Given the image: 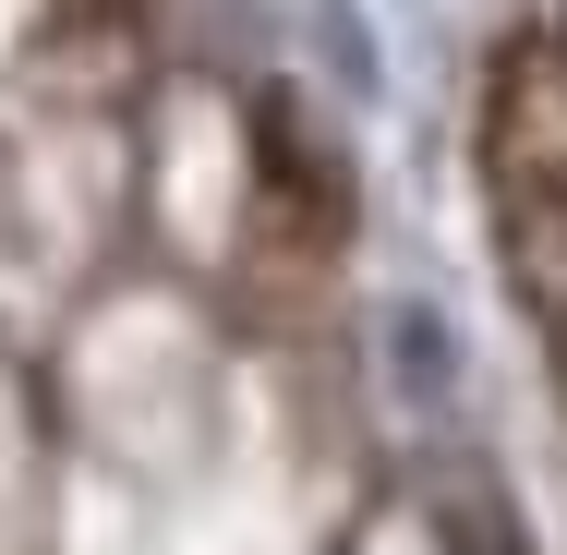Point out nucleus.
<instances>
[{"label": "nucleus", "instance_id": "nucleus-1", "mask_svg": "<svg viewBox=\"0 0 567 555\" xmlns=\"http://www.w3.org/2000/svg\"><path fill=\"white\" fill-rule=\"evenodd\" d=\"M483 229L507 266V302L532 315V350L567 399V24H519L483 61Z\"/></svg>", "mask_w": 567, "mask_h": 555}]
</instances>
